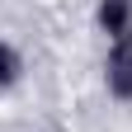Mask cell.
Returning a JSON list of instances; mask_svg holds the SVG:
<instances>
[{
  "label": "cell",
  "mask_w": 132,
  "mask_h": 132,
  "mask_svg": "<svg viewBox=\"0 0 132 132\" xmlns=\"http://www.w3.org/2000/svg\"><path fill=\"white\" fill-rule=\"evenodd\" d=\"M19 80H24V52L0 33V94L19 90Z\"/></svg>",
  "instance_id": "obj_3"
},
{
  "label": "cell",
  "mask_w": 132,
  "mask_h": 132,
  "mask_svg": "<svg viewBox=\"0 0 132 132\" xmlns=\"http://www.w3.org/2000/svg\"><path fill=\"white\" fill-rule=\"evenodd\" d=\"M94 33L109 43H132V0H94Z\"/></svg>",
  "instance_id": "obj_2"
},
{
  "label": "cell",
  "mask_w": 132,
  "mask_h": 132,
  "mask_svg": "<svg viewBox=\"0 0 132 132\" xmlns=\"http://www.w3.org/2000/svg\"><path fill=\"white\" fill-rule=\"evenodd\" d=\"M99 80L113 104H132V43H109L99 61Z\"/></svg>",
  "instance_id": "obj_1"
}]
</instances>
